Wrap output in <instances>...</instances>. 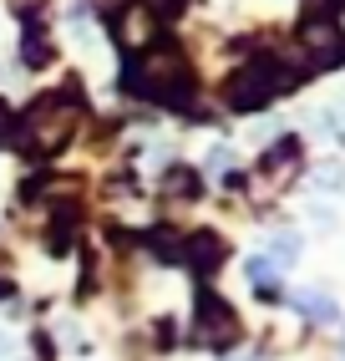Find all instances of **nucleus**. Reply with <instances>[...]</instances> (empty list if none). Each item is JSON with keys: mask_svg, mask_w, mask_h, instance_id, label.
Wrapping results in <instances>:
<instances>
[{"mask_svg": "<svg viewBox=\"0 0 345 361\" xmlns=\"http://www.w3.org/2000/svg\"><path fill=\"white\" fill-rule=\"evenodd\" d=\"M147 31H153L147 11H122V16H117V41H122V46H142Z\"/></svg>", "mask_w": 345, "mask_h": 361, "instance_id": "6e6552de", "label": "nucleus"}, {"mask_svg": "<svg viewBox=\"0 0 345 361\" xmlns=\"http://www.w3.org/2000/svg\"><path fill=\"white\" fill-rule=\"evenodd\" d=\"M294 255H300V234H275L269 239V264H275V270H289Z\"/></svg>", "mask_w": 345, "mask_h": 361, "instance_id": "1a4fd4ad", "label": "nucleus"}, {"mask_svg": "<svg viewBox=\"0 0 345 361\" xmlns=\"http://www.w3.org/2000/svg\"><path fill=\"white\" fill-rule=\"evenodd\" d=\"M325 128L335 133V142H345V112H325Z\"/></svg>", "mask_w": 345, "mask_h": 361, "instance_id": "f8f14e48", "label": "nucleus"}, {"mask_svg": "<svg viewBox=\"0 0 345 361\" xmlns=\"http://www.w3.org/2000/svg\"><path fill=\"white\" fill-rule=\"evenodd\" d=\"M188 259H193V270H213V264L224 259L218 234H193V239H188Z\"/></svg>", "mask_w": 345, "mask_h": 361, "instance_id": "0eeeda50", "label": "nucleus"}, {"mask_svg": "<svg viewBox=\"0 0 345 361\" xmlns=\"http://www.w3.org/2000/svg\"><path fill=\"white\" fill-rule=\"evenodd\" d=\"M11 356H15V336L0 331V361H11Z\"/></svg>", "mask_w": 345, "mask_h": 361, "instance_id": "ddd939ff", "label": "nucleus"}, {"mask_svg": "<svg viewBox=\"0 0 345 361\" xmlns=\"http://www.w3.org/2000/svg\"><path fill=\"white\" fill-rule=\"evenodd\" d=\"M300 77V71H289V66H280L275 56H254L249 66L239 71V77H229V107L234 112H254V107H264L269 97H280V92Z\"/></svg>", "mask_w": 345, "mask_h": 361, "instance_id": "f257e3e1", "label": "nucleus"}, {"mask_svg": "<svg viewBox=\"0 0 345 361\" xmlns=\"http://www.w3.org/2000/svg\"><path fill=\"white\" fill-rule=\"evenodd\" d=\"M71 123H77L71 102L66 97H46V102H36L26 112V142L36 153H51V148H61V142L71 137Z\"/></svg>", "mask_w": 345, "mask_h": 361, "instance_id": "7ed1b4c3", "label": "nucleus"}, {"mask_svg": "<svg viewBox=\"0 0 345 361\" xmlns=\"http://www.w3.org/2000/svg\"><path fill=\"white\" fill-rule=\"evenodd\" d=\"M6 133H11V112H6V107H0V137H6Z\"/></svg>", "mask_w": 345, "mask_h": 361, "instance_id": "4468645a", "label": "nucleus"}, {"mask_svg": "<svg viewBox=\"0 0 345 361\" xmlns=\"http://www.w3.org/2000/svg\"><path fill=\"white\" fill-rule=\"evenodd\" d=\"M142 97H163V102H188L193 97V77H188V61L172 51V46H163V51H153L142 61Z\"/></svg>", "mask_w": 345, "mask_h": 361, "instance_id": "f03ea898", "label": "nucleus"}, {"mask_svg": "<svg viewBox=\"0 0 345 361\" xmlns=\"http://www.w3.org/2000/svg\"><path fill=\"white\" fill-rule=\"evenodd\" d=\"M289 300H294V310H300V316H310V321H320V326H330V321L340 316L335 300H330L325 290H294Z\"/></svg>", "mask_w": 345, "mask_h": 361, "instance_id": "423d86ee", "label": "nucleus"}, {"mask_svg": "<svg viewBox=\"0 0 345 361\" xmlns=\"http://www.w3.org/2000/svg\"><path fill=\"white\" fill-rule=\"evenodd\" d=\"M315 188L340 194V188H345V168H340V163H320V168H315Z\"/></svg>", "mask_w": 345, "mask_h": 361, "instance_id": "9d476101", "label": "nucleus"}, {"mask_svg": "<svg viewBox=\"0 0 345 361\" xmlns=\"http://www.w3.org/2000/svg\"><path fill=\"white\" fill-rule=\"evenodd\" d=\"M310 6H315V11H325V6H330V0H310Z\"/></svg>", "mask_w": 345, "mask_h": 361, "instance_id": "2eb2a0df", "label": "nucleus"}, {"mask_svg": "<svg viewBox=\"0 0 345 361\" xmlns=\"http://www.w3.org/2000/svg\"><path fill=\"white\" fill-rule=\"evenodd\" d=\"M300 41L315 51V61H320V66H335V61H345V36L330 26V20H320V16L300 26Z\"/></svg>", "mask_w": 345, "mask_h": 361, "instance_id": "39448f33", "label": "nucleus"}, {"mask_svg": "<svg viewBox=\"0 0 345 361\" xmlns=\"http://www.w3.org/2000/svg\"><path fill=\"white\" fill-rule=\"evenodd\" d=\"M193 336H199L203 346H234L239 321H234V310L218 300V295H203L199 300V321H193Z\"/></svg>", "mask_w": 345, "mask_h": 361, "instance_id": "20e7f679", "label": "nucleus"}, {"mask_svg": "<svg viewBox=\"0 0 345 361\" xmlns=\"http://www.w3.org/2000/svg\"><path fill=\"white\" fill-rule=\"evenodd\" d=\"M229 163H234V153H229V148H213V153H208V173H224Z\"/></svg>", "mask_w": 345, "mask_h": 361, "instance_id": "9b49d317", "label": "nucleus"}]
</instances>
